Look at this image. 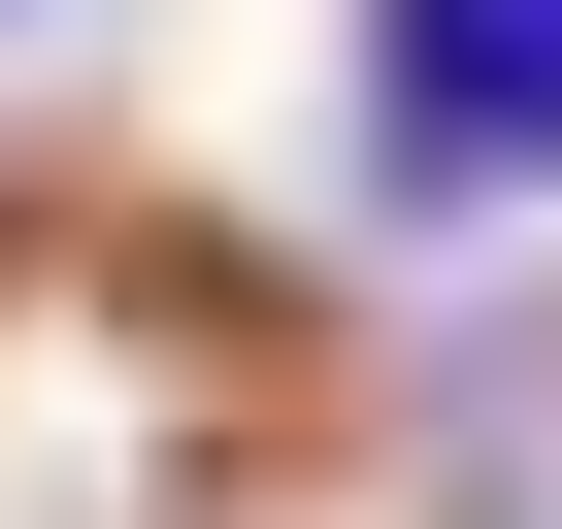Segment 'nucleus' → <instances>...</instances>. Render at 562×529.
Masks as SVG:
<instances>
[{"label":"nucleus","instance_id":"obj_1","mask_svg":"<svg viewBox=\"0 0 562 529\" xmlns=\"http://www.w3.org/2000/svg\"><path fill=\"white\" fill-rule=\"evenodd\" d=\"M331 166H364L397 264H496L562 199V0H364L331 34Z\"/></svg>","mask_w":562,"mask_h":529},{"label":"nucleus","instance_id":"obj_2","mask_svg":"<svg viewBox=\"0 0 562 529\" xmlns=\"http://www.w3.org/2000/svg\"><path fill=\"white\" fill-rule=\"evenodd\" d=\"M0 34H34V0H0Z\"/></svg>","mask_w":562,"mask_h":529}]
</instances>
